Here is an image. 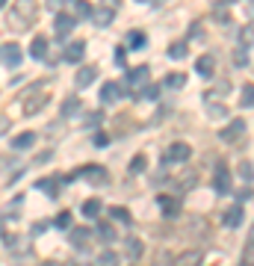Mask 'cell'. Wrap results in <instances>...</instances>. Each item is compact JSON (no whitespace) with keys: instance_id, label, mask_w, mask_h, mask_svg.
Listing matches in <instances>:
<instances>
[{"instance_id":"cell-15","label":"cell","mask_w":254,"mask_h":266,"mask_svg":"<svg viewBox=\"0 0 254 266\" xmlns=\"http://www.w3.org/2000/svg\"><path fill=\"white\" fill-rule=\"evenodd\" d=\"M44 50H47V38L44 36H36L33 44H30V56L33 59H44Z\"/></svg>"},{"instance_id":"cell-44","label":"cell","mask_w":254,"mask_h":266,"mask_svg":"<svg viewBox=\"0 0 254 266\" xmlns=\"http://www.w3.org/2000/svg\"><path fill=\"white\" fill-rule=\"evenodd\" d=\"M71 266H86V264H71Z\"/></svg>"},{"instance_id":"cell-42","label":"cell","mask_w":254,"mask_h":266,"mask_svg":"<svg viewBox=\"0 0 254 266\" xmlns=\"http://www.w3.org/2000/svg\"><path fill=\"white\" fill-rule=\"evenodd\" d=\"M124 53H127V47L121 44V47H115V62H124Z\"/></svg>"},{"instance_id":"cell-18","label":"cell","mask_w":254,"mask_h":266,"mask_svg":"<svg viewBox=\"0 0 254 266\" xmlns=\"http://www.w3.org/2000/svg\"><path fill=\"white\" fill-rule=\"evenodd\" d=\"M77 110H80V98H77V95H71V98H65V104H62V110H59V113H62V118H71Z\"/></svg>"},{"instance_id":"cell-16","label":"cell","mask_w":254,"mask_h":266,"mask_svg":"<svg viewBox=\"0 0 254 266\" xmlns=\"http://www.w3.org/2000/svg\"><path fill=\"white\" fill-rule=\"evenodd\" d=\"M243 216H246V210L237 204V207H231V210L225 213V225H228V228H237V225H243Z\"/></svg>"},{"instance_id":"cell-1","label":"cell","mask_w":254,"mask_h":266,"mask_svg":"<svg viewBox=\"0 0 254 266\" xmlns=\"http://www.w3.org/2000/svg\"><path fill=\"white\" fill-rule=\"evenodd\" d=\"M21 59H24V50H21L18 44H6V47L0 50V62H3L6 68H18Z\"/></svg>"},{"instance_id":"cell-11","label":"cell","mask_w":254,"mask_h":266,"mask_svg":"<svg viewBox=\"0 0 254 266\" xmlns=\"http://www.w3.org/2000/svg\"><path fill=\"white\" fill-rule=\"evenodd\" d=\"M53 24H56V33H59V36H68V33H71V27L77 24V18H74V15H68V12H59Z\"/></svg>"},{"instance_id":"cell-7","label":"cell","mask_w":254,"mask_h":266,"mask_svg":"<svg viewBox=\"0 0 254 266\" xmlns=\"http://www.w3.org/2000/svg\"><path fill=\"white\" fill-rule=\"evenodd\" d=\"M240 133H246V121H243V118H240V121H231L228 127H222V130H219V139H222V142H234Z\"/></svg>"},{"instance_id":"cell-38","label":"cell","mask_w":254,"mask_h":266,"mask_svg":"<svg viewBox=\"0 0 254 266\" xmlns=\"http://www.w3.org/2000/svg\"><path fill=\"white\" fill-rule=\"evenodd\" d=\"M107 142H109L107 133H98V136H95V148H107Z\"/></svg>"},{"instance_id":"cell-24","label":"cell","mask_w":254,"mask_h":266,"mask_svg":"<svg viewBox=\"0 0 254 266\" xmlns=\"http://www.w3.org/2000/svg\"><path fill=\"white\" fill-rule=\"evenodd\" d=\"M98 237H101L104 243H112V240H115V228H112L109 222H101V225H98Z\"/></svg>"},{"instance_id":"cell-32","label":"cell","mask_w":254,"mask_h":266,"mask_svg":"<svg viewBox=\"0 0 254 266\" xmlns=\"http://www.w3.org/2000/svg\"><path fill=\"white\" fill-rule=\"evenodd\" d=\"M234 62H237V65H249V47H240V50L234 53Z\"/></svg>"},{"instance_id":"cell-22","label":"cell","mask_w":254,"mask_h":266,"mask_svg":"<svg viewBox=\"0 0 254 266\" xmlns=\"http://www.w3.org/2000/svg\"><path fill=\"white\" fill-rule=\"evenodd\" d=\"M166 86H169V89H183V86H186V74H181V71L169 74V77H166Z\"/></svg>"},{"instance_id":"cell-17","label":"cell","mask_w":254,"mask_h":266,"mask_svg":"<svg viewBox=\"0 0 254 266\" xmlns=\"http://www.w3.org/2000/svg\"><path fill=\"white\" fill-rule=\"evenodd\" d=\"M44 104H47V95H36L33 101H24V113H27V115H36Z\"/></svg>"},{"instance_id":"cell-26","label":"cell","mask_w":254,"mask_h":266,"mask_svg":"<svg viewBox=\"0 0 254 266\" xmlns=\"http://www.w3.org/2000/svg\"><path fill=\"white\" fill-rule=\"evenodd\" d=\"M169 56H172V59H183V56H186V41H175V44L169 47Z\"/></svg>"},{"instance_id":"cell-3","label":"cell","mask_w":254,"mask_h":266,"mask_svg":"<svg viewBox=\"0 0 254 266\" xmlns=\"http://www.w3.org/2000/svg\"><path fill=\"white\" fill-rule=\"evenodd\" d=\"M9 21H12L15 30H24V27H30V21H33V9H27V6L12 9V12H9Z\"/></svg>"},{"instance_id":"cell-20","label":"cell","mask_w":254,"mask_h":266,"mask_svg":"<svg viewBox=\"0 0 254 266\" xmlns=\"http://www.w3.org/2000/svg\"><path fill=\"white\" fill-rule=\"evenodd\" d=\"M36 190H44V192H47V195H53V198L59 195V192H56V190H59V184H56L53 178H41V181H36Z\"/></svg>"},{"instance_id":"cell-10","label":"cell","mask_w":254,"mask_h":266,"mask_svg":"<svg viewBox=\"0 0 254 266\" xmlns=\"http://www.w3.org/2000/svg\"><path fill=\"white\" fill-rule=\"evenodd\" d=\"M148 65H136V68H130V74H127V83L130 86H148Z\"/></svg>"},{"instance_id":"cell-39","label":"cell","mask_w":254,"mask_h":266,"mask_svg":"<svg viewBox=\"0 0 254 266\" xmlns=\"http://www.w3.org/2000/svg\"><path fill=\"white\" fill-rule=\"evenodd\" d=\"M9 127H12L9 115H0V136H3V133H9Z\"/></svg>"},{"instance_id":"cell-14","label":"cell","mask_w":254,"mask_h":266,"mask_svg":"<svg viewBox=\"0 0 254 266\" xmlns=\"http://www.w3.org/2000/svg\"><path fill=\"white\" fill-rule=\"evenodd\" d=\"M33 142H36V133H33V130H24V133H18V136L12 139V148H15V151H24V148H30Z\"/></svg>"},{"instance_id":"cell-9","label":"cell","mask_w":254,"mask_h":266,"mask_svg":"<svg viewBox=\"0 0 254 266\" xmlns=\"http://www.w3.org/2000/svg\"><path fill=\"white\" fill-rule=\"evenodd\" d=\"M83 53H86V41L77 38V41H71V44L65 47V56H62V59H65V62H80Z\"/></svg>"},{"instance_id":"cell-25","label":"cell","mask_w":254,"mask_h":266,"mask_svg":"<svg viewBox=\"0 0 254 266\" xmlns=\"http://www.w3.org/2000/svg\"><path fill=\"white\" fill-rule=\"evenodd\" d=\"M207 115L210 118H228V107L225 104H207Z\"/></svg>"},{"instance_id":"cell-6","label":"cell","mask_w":254,"mask_h":266,"mask_svg":"<svg viewBox=\"0 0 254 266\" xmlns=\"http://www.w3.org/2000/svg\"><path fill=\"white\" fill-rule=\"evenodd\" d=\"M195 71H198L201 77H207V80H210V77L216 74V59H213L210 53H204V56H198V59H195Z\"/></svg>"},{"instance_id":"cell-12","label":"cell","mask_w":254,"mask_h":266,"mask_svg":"<svg viewBox=\"0 0 254 266\" xmlns=\"http://www.w3.org/2000/svg\"><path fill=\"white\" fill-rule=\"evenodd\" d=\"M121 95V86L118 83H104L101 86V104H115Z\"/></svg>"},{"instance_id":"cell-41","label":"cell","mask_w":254,"mask_h":266,"mask_svg":"<svg viewBox=\"0 0 254 266\" xmlns=\"http://www.w3.org/2000/svg\"><path fill=\"white\" fill-rule=\"evenodd\" d=\"M77 15H92V9H89V3H77Z\"/></svg>"},{"instance_id":"cell-13","label":"cell","mask_w":254,"mask_h":266,"mask_svg":"<svg viewBox=\"0 0 254 266\" xmlns=\"http://www.w3.org/2000/svg\"><path fill=\"white\" fill-rule=\"evenodd\" d=\"M112 15H115V9H112V6H104V9H95V12H92V18H95V24H98V27H109Z\"/></svg>"},{"instance_id":"cell-36","label":"cell","mask_w":254,"mask_h":266,"mask_svg":"<svg viewBox=\"0 0 254 266\" xmlns=\"http://www.w3.org/2000/svg\"><path fill=\"white\" fill-rule=\"evenodd\" d=\"M240 178H243V181H246V184H249V181H252V163H249V160H246V163H243V166H240Z\"/></svg>"},{"instance_id":"cell-33","label":"cell","mask_w":254,"mask_h":266,"mask_svg":"<svg viewBox=\"0 0 254 266\" xmlns=\"http://www.w3.org/2000/svg\"><path fill=\"white\" fill-rule=\"evenodd\" d=\"M127 252H130V258H139L142 255V243L139 240H127Z\"/></svg>"},{"instance_id":"cell-29","label":"cell","mask_w":254,"mask_h":266,"mask_svg":"<svg viewBox=\"0 0 254 266\" xmlns=\"http://www.w3.org/2000/svg\"><path fill=\"white\" fill-rule=\"evenodd\" d=\"M145 163H148V160H145L142 154H136V157L130 160V172H133V175H139V172H145Z\"/></svg>"},{"instance_id":"cell-19","label":"cell","mask_w":254,"mask_h":266,"mask_svg":"<svg viewBox=\"0 0 254 266\" xmlns=\"http://www.w3.org/2000/svg\"><path fill=\"white\" fill-rule=\"evenodd\" d=\"M83 216L98 219V216H101V198H89V201H83Z\"/></svg>"},{"instance_id":"cell-8","label":"cell","mask_w":254,"mask_h":266,"mask_svg":"<svg viewBox=\"0 0 254 266\" xmlns=\"http://www.w3.org/2000/svg\"><path fill=\"white\" fill-rule=\"evenodd\" d=\"M213 190H216L219 195H228V192H231V172H228V169L219 166V172H216V178H213Z\"/></svg>"},{"instance_id":"cell-34","label":"cell","mask_w":254,"mask_h":266,"mask_svg":"<svg viewBox=\"0 0 254 266\" xmlns=\"http://www.w3.org/2000/svg\"><path fill=\"white\" fill-rule=\"evenodd\" d=\"M127 41H130V47H142V44H145V36H142V33H130Z\"/></svg>"},{"instance_id":"cell-4","label":"cell","mask_w":254,"mask_h":266,"mask_svg":"<svg viewBox=\"0 0 254 266\" xmlns=\"http://www.w3.org/2000/svg\"><path fill=\"white\" fill-rule=\"evenodd\" d=\"M95 77H98V68H95V65H86V68H80V71L74 74V86H77V89H86V86L95 83Z\"/></svg>"},{"instance_id":"cell-40","label":"cell","mask_w":254,"mask_h":266,"mask_svg":"<svg viewBox=\"0 0 254 266\" xmlns=\"http://www.w3.org/2000/svg\"><path fill=\"white\" fill-rule=\"evenodd\" d=\"M249 198H252V190H249V187H246L243 192H237V201H240V207H243V201H249Z\"/></svg>"},{"instance_id":"cell-35","label":"cell","mask_w":254,"mask_h":266,"mask_svg":"<svg viewBox=\"0 0 254 266\" xmlns=\"http://www.w3.org/2000/svg\"><path fill=\"white\" fill-rule=\"evenodd\" d=\"M157 92H160L157 86H145V89H142V98H145V101H157Z\"/></svg>"},{"instance_id":"cell-27","label":"cell","mask_w":254,"mask_h":266,"mask_svg":"<svg viewBox=\"0 0 254 266\" xmlns=\"http://www.w3.org/2000/svg\"><path fill=\"white\" fill-rule=\"evenodd\" d=\"M98 264L101 266H118V255H115V252H101Z\"/></svg>"},{"instance_id":"cell-2","label":"cell","mask_w":254,"mask_h":266,"mask_svg":"<svg viewBox=\"0 0 254 266\" xmlns=\"http://www.w3.org/2000/svg\"><path fill=\"white\" fill-rule=\"evenodd\" d=\"M77 175H80V178H86V181H89V184H95V187H101V184H107V181H109V175H107L101 166H83Z\"/></svg>"},{"instance_id":"cell-5","label":"cell","mask_w":254,"mask_h":266,"mask_svg":"<svg viewBox=\"0 0 254 266\" xmlns=\"http://www.w3.org/2000/svg\"><path fill=\"white\" fill-rule=\"evenodd\" d=\"M189 154H192V148H189L186 142H175V145L169 148L166 160H169V163H183V160H189Z\"/></svg>"},{"instance_id":"cell-30","label":"cell","mask_w":254,"mask_h":266,"mask_svg":"<svg viewBox=\"0 0 254 266\" xmlns=\"http://www.w3.org/2000/svg\"><path fill=\"white\" fill-rule=\"evenodd\" d=\"M160 204H163V210H166V216H169V219L178 213V201H172V198H166V195H163V198H160Z\"/></svg>"},{"instance_id":"cell-28","label":"cell","mask_w":254,"mask_h":266,"mask_svg":"<svg viewBox=\"0 0 254 266\" xmlns=\"http://www.w3.org/2000/svg\"><path fill=\"white\" fill-rule=\"evenodd\" d=\"M101 121H104V113H101V110H95V113H89V115H86V121H83V124H86V127H98Z\"/></svg>"},{"instance_id":"cell-37","label":"cell","mask_w":254,"mask_h":266,"mask_svg":"<svg viewBox=\"0 0 254 266\" xmlns=\"http://www.w3.org/2000/svg\"><path fill=\"white\" fill-rule=\"evenodd\" d=\"M243 107H252V83L243 86Z\"/></svg>"},{"instance_id":"cell-43","label":"cell","mask_w":254,"mask_h":266,"mask_svg":"<svg viewBox=\"0 0 254 266\" xmlns=\"http://www.w3.org/2000/svg\"><path fill=\"white\" fill-rule=\"evenodd\" d=\"M41 266H56V264H53V261H47V264H41Z\"/></svg>"},{"instance_id":"cell-23","label":"cell","mask_w":254,"mask_h":266,"mask_svg":"<svg viewBox=\"0 0 254 266\" xmlns=\"http://www.w3.org/2000/svg\"><path fill=\"white\" fill-rule=\"evenodd\" d=\"M109 216L115 219V222H124V225H130L133 219H130V210L127 207H109Z\"/></svg>"},{"instance_id":"cell-21","label":"cell","mask_w":254,"mask_h":266,"mask_svg":"<svg viewBox=\"0 0 254 266\" xmlns=\"http://www.w3.org/2000/svg\"><path fill=\"white\" fill-rule=\"evenodd\" d=\"M89 234H92L89 228H74L68 237H71V243H74V246H86V243H89Z\"/></svg>"},{"instance_id":"cell-31","label":"cell","mask_w":254,"mask_h":266,"mask_svg":"<svg viewBox=\"0 0 254 266\" xmlns=\"http://www.w3.org/2000/svg\"><path fill=\"white\" fill-rule=\"evenodd\" d=\"M53 225H56V228H71V213H68V210H62V213L56 216V222H53Z\"/></svg>"}]
</instances>
